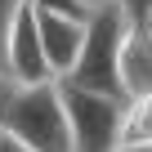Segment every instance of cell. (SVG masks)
<instances>
[{
    "label": "cell",
    "instance_id": "obj_2",
    "mask_svg": "<svg viewBox=\"0 0 152 152\" xmlns=\"http://www.w3.org/2000/svg\"><path fill=\"white\" fill-rule=\"evenodd\" d=\"M125 31H130V27H125V18H121L112 5L85 14L81 54H76L72 72L63 76V85L90 90V94H103V99H121V85H116V54H121ZM121 103H125V99H121Z\"/></svg>",
    "mask_w": 152,
    "mask_h": 152
},
{
    "label": "cell",
    "instance_id": "obj_6",
    "mask_svg": "<svg viewBox=\"0 0 152 152\" xmlns=\"http://www.w3.org/2000/svg\"><path fill=\"white\" fill-rule=\"evenodd\" d=\"M121 99H152V27H130L116 54Z\"/></svg>",
    "mask_w": 152,
    "mask_h": 152
},
{
    "label": "cell",
    "instance_id": "obj_11",
    "mask_svg": "<svg viewBox=\"0 0 152 152\" xmlns=\"http://www.w3.org/2000/svg\"><path fill=\"white\" fill-rule=\"evenodd\" d=\"M9 94H14V85L5 81V76H0V112H5V103H9Z\"/></svg>",
    "mask_w": 152,
    "mask_h": 152
},
{
    "label": "cell",
    "instance_id": "obj_3",
    "mask_svg": "<svg viewBox=\"0 0 152 152\" xmlns=\"http://www.w3.org/2000/svg\"><path fill=\"white\" fill-rule=\"evenodd\" d=\"M58 85V103L67 116V139L72 152H116V125H121V99H103L90 90H76V85Z\"/></svg>",
    "mask_w": 152,
    "mask_h": 152
},
{
    "label": "cell",
    "instance_id": "obj_5",
    "mask_svg": "<svg viewBox=\"0 0 152 152\" xmlns=\"http://www.w3.org/2000/svg\"><path fill=\"white\" fill-rule=\"evenodd\" d=\"M81 27L85 18H63V14H40L36 9V36H40V58L49 81H63L81 54Z\"/></svg>",
    "mask_w": 152,
    "mask_h": 152
},
{
    "label": "cell",
    "instance_id": "obj_8",
    "mask_svg": "<svg viewBox=\"0 0 152 152\" xmlns=\"http://www.w3.org/2000/svg\"><path fill=\"white\" fill-rule=\"evenodd\" d=\"M112 9L125 18V27H152V0H112Z\"/></svg>",
    "mask_w": 152,
    "mask_h": 152
},
{
    "label": "cell",
    "instance_id": "obj_12",
    "mask_svg": "<svg viewBox=\"0 0 152 152\" xmlns=\"http://www.w3.org/2000/svg\"><path fill=\"white\" fill-rule=\"evenodd\" d=\"M0 152H23V148H18L14 139H5V134H0Z\"/></svg>",
    "mask_w": 152,
    "mask_h": 152
},
{
    "label": "cell",
    "instance_id": "obj_10",
    "mask_svg": "<svg viewBox=\"0 0 152 152\" xmlns=\"http://www.w3.org/2000/svg\"><path fill=\"white\" fill-rule=\"evenodd\" d=\"M72 5H76V9H81V14H94V9H107V5H112V0H72Z\"/></svg>",
    "mask_w": 152,
    "mask_h": 152
},
{
    "label": "cell",
    "instance_id": "obj_1",
    "mask_svg": "<svg viewBox=\"0 0 152 152\" xmlns=\"http://www.w3.org/2000/svg\"><path fill=\"white\" fill-rule=\"evenodd\" d=\"M0 134L14 139L23 152H72L67 139V116L58 103V85H23L9 94L5 112H0Z\"/></svg>",
    "mask_w": 152,
    "mask_h": 152
},
{
    "label": "cell",
    "instance_id": "obj_13",
    "mask_svg": "<svg viewBox=\"0 0 152 152\" xmlns=\"http://www.w3.org/2000/svg\"><path fill=\"white\" fill-rule=\"evenodd\" d=\"M130 152H152V148H130Z\"/></svg>",
    "mask_w": 152,
    "mask_h": 152
},
{
    "label": "cell",
    "instance_id": "obj_4",
    "mask_svg": "<svg viewBox=\"0 0 152 152\" xmlns=\"http://www.w3.org/2000/svg\"><path fill=\"white\" fill-rule=\"evenodd\" d=\"M0 72H5V81L14 90L23 85H45L49 72H45V58H40V36H36V9L18 5L14 23H9V36H5V63H0Z\"/></svg>",
    "mask_w": 152,
    "mask_h": 152
},
{
    "label": "cell",
    "instance_id": "obj_7",
    "mask_svg": "<svg viewBox=\"0 0 152 152\" xmlns=\"http://www.w3.org/2000/svg\"><path fill=\"white\" fill-rule=\"evenodd\" d=\"M152 148V99H125L121 125H116V152Z\"/></svg>",
    "mask_w": 152,
    "mask_h": 152
},
{
    "label": "cell",
    "instance_id": "obj_9",
    "mask_svg": "<svg viewBox=\"0 0 152 152\" xmlns=\"http://www.w3.org/2000/svg\"><path fill=\"white\" fill-rule=\"evenodd\" d=\"M18 5H23V0H0V63H5V36H9V23H14ZM0 76H5V72H0Z\"/></svg>",
    "mask_w": 152,
    "mask_h": 152
}]
</instances>
